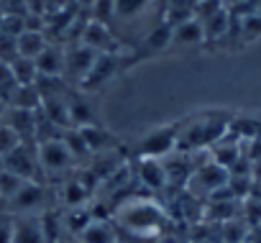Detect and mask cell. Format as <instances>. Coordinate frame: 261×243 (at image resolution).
Masks as SVG:
<instances>
[{"instance_id": "cell-1", "label": "cell", "mask_w": 261, "mask_h": 243, "mask_svg": "<svg viewBox=\"0 0 261 243\" xmlns=\"http://www.w3.org/2000/svg\"><path fill=\"white\" fill-rule=\"evenodd\" d=\"M120 225H125L128 230H134L139 235H149V233L162 230L164 212L151 200H136V202H128L120 210Z\"/></svg>"}, {"instance_id": "cell-2", "label": "cell", "mask_w": 261, "mask_h": 243, "mask_svg": "<svg viewBox=\"0 0 261 243\" xmlns=\"http://www.w3.org/2000/svg\"><path fill=\"white\" fill-rule=\"evenodd\" d=\"M179 123H172V126H162V128H154L149 131L141 144H139V159H167L177 144H179Z\"/></svg>"}, {"instance_id": "cell-3", "label": "cell", "mask_w": 261, "mask_h": 243, "mask_svg": "<svg viewBox=\"0 0 261 243\" xmlns=\"http://www.w3.org/2000/svg\"><path fill=\"white\" fill-rule=\"evenodd\" d=\"M3 164H6V172H11V174H16L26 182H36V177L41 172L36 144H21L16 151L3 156Z\"/></svg>"}, {"instance_id": "cell-4", "label": "cell", "mask_w": 261, "mask_h": 243, "mask_svg": "<svg viewBox=\"0 0 261 243\" xmlns=\"http://www.w3.org/2000/svg\"><path fill=\"white\" fill-rule=\"evenodd\" d=\"M39 149V164H41V172H49V174H57V172H67L74 159L67 149V144L62 139H54V141H46V144H36Z\"/></svg>"}, {"instance_id": "cell-5", "label": "cell", "mask_w": 261, "mask_h": 243, "mask_svg": "<svg viewBox=\"0 0 261 243\" xmlns=\"http://www.w3.org/2000/svg\"><path fill=\"white\" fill-rule=\"evenodd\" d=\"M6 126L11 131L18 133V139L23 144H34L36 141V126H39V110H23V107H8L6 115Z\"/></svg>"}, {"instance_id": "cell-6", "label": "cell", "mask_w": 261, "mask_h": 243, "mask_svg": "<svg viewBox=\"0 0 261 243\" xmlns=\"http://www.w3.org/2000/svg\"><path fill=\"white\" fill-rule=\"evenodd\" d=\"M97 57H100V54H95L92 49H87V46L77 44L72 51H67L64 77H67V79H72V82H77V85H82V82H85V77L90 74L92 64L97 62Z\"/></svg>"}, {"instance_id": "cell-7", "label": "cell", "mask_w": 261, "mask_h": 243, "mask_svg": "<svg viewBox=\"0 0 261 243\" xmlns=\"http://www.w3.org/2000/svg\"><path fill=\"white\" fill-rule=\"evenodd\" d=\"M82 46L92 49L95 54H115L118 51V41L113 36V31L105 26V23H97V21H90L82 31Z\"/></svg>"}, {"instance_id": "cell-8", "label": "cell", "mask_w": 261, "mask_h": 243, "mask_svg": "<svg viewBox=\"0 0 261 243\" xmlns=\"http://www.w3.org/2000/svg\"><path fill=\"white\" fill-rule=\"evenodd\" d=\"M39 77H62L64 79V64H67V51H62L59 46L49 44L36 59H34Z\"/></svg>"}, {"instance_id": "cell-9", "label": "cell", "mask_w": 261, "mask_h": 243, "mask_svg": "<svg viewBox=\"0 0 261 243\" xmlns=\"http://www.w3.org/2000/svg\"><path fill=\"white\" fill-rule=\"evenodd\" d=\"M115 69H118V57H115V54H100L97 62L92 64L90 74L85 77V82H82L80 87H82V90H97L102 82H108V79L115 74Z\"/></svg>"}, {"instance_id": "cell-10", "label": "cell", "mask_w": 261, "mask_h": 243, "mask_svg": "<svg viewBox=\"0 0 261 243\" xmlns=\"http://www.w3.org/2000/svg\"><path fill=\"white\" fill-rule=\"evenodd\" d=\"M13 243H46L39 215H23L13 220Z\"/></svg>"}, {"instance_id": "cell-11", "label": "cell", "mask_w": 261, "mask_h": 243, "mask_svg": "<svg viewBox=\"0 0 261 243\" xmlns=\"http://www.w3.org/2000/svg\"><path fill=\"white\" fill-rule=\"evenodd\" d=\"M195 182H200V187L205 192H218V190H223L230 182V177H228V169H223L220 164L210 161V164H205V167H200L195 172Z\"/></svg>"}, {"instance_id": "cell-12", "label": "cell", "mask_w": 261, "mask_h": 243, "mask_svg": "<svg viewBox=\"0 0 261 243\" xmlns=\"http://www.w3.org/2000/svg\"><path fill=\"white\" fill-rule=\"evenodd\" d=\"M44 202V190L39 182H26L23 190L11 200V210H21L23 215H31L39 205Z\"/></svg>"}, {"instance_id": "cell-13", "label": "cell", "mask_w": 261, "mask_h": 243, "mask_svg": "<svg viewBox=\"0 0 261 243\" xmlns=\"http://www.w3.org/2000/svg\"><path fill=\"white\" fill-rule=\"evenodd\" d=\"M139 179L151 190L167 187V172L162 159H139Z\"/></svg>"}, {"instance_id": "cell-14", "label": "cell", "mask_w": 261, "mask_h": 243, "mask_svg": "<svg viewBox=\"0 0 261 243\" xmlns=\"http://www.w3.org/2000/svg\"><path fill=\"white\" fill-rule=\"evenodd\" d=\"M172 41L174 44H187V46L200 44V41H205V26L197 18H187V21L172 26Z\"/></svg>"}, {"instance_id": "cell-15", "label": "cell", "mask_w": 261, "mask_h": 243, "mask_svg": "<svg viewBox=\"0 0 261 243\" xmlns=\"http://www.w3.org/2000/svg\"><path fill=\"white\" fill-rule=\"evenodd\" d=\"M16 46H18V57H23V59H36L46 46H49V41H46V36H44V31H23L18 39H16Z\"/></svg>"}, {"instance_id": "cell-16", "label": "cell", "mask_w": 261, "mask_h": 243, "mask_svg": "<svg viewBox=\"0 0 261 243\" xmlns=\"http://www.w3.org/2000/svg\"><path fill=\"white\" fill-rule=\"evenodd\" d=\"M80 243H115V228L108 220H92L82 230Z\"/></svg>"}, {"instance_id": "cell-17", "label": "cell", "mask_w": 261, "mask_h": 243, "mask_svg": "<svg viewBox=\"0 0 261 243\" xmlns=\"http://www.w3.org/2000/svg\"><path fill=\"white\" fill-rule=\"evenodd\" d=\"M11 72H13V79L18 82V87H26V85H36L39 82V69H36L34 59L16 57L11 62Z\"/></svg>"}, {"instance_id": "cell-18", "label": "cell", "mask_w": 261, "mask_h": 243, "mask_svg": "<svg viewBox=\"0 0 261 243\" xmlns=\"http://www.w3.org/2000/svg\"><path fill=\"white\" fill-rule=\"evenodd\" d=\"M8 107H23V110H39L41 107V92L36 85H26L18 87L8 102Z\"/></svg>"}, {"instance_id": "cell-19", "label": "cell", "mask_w": 261, "mask_h": 243, "mask_svg": "<svg viewBox=\"0 0 261 243\" xmlns=\"http://www.w3.org/2000/svg\"><path fill=\"white\" fill-rule=\"evenodd\" d=\"M149 6H151V0H115V18L130 21V18L141 16Z\"/></svg>"}, {"instance_id": "cell-20", "label": "cell", "mask_w": 261, "mask_h": 243, "mask_svg": "<svg viewBox=\"0 0 261 243\" xmlns=\"http://www.w3.org/2000/svg\"><path fill=\"white\" fill-rule=\"evenodd\" d=\"M90 223H92V212H90V210H82V207H74L72 212H67V215L62 218V225H64L67 230H72L74 235H82V230H85Z\"/></svg>"}, {"instance_id": "cell-21", "label": "cell", "mask_w": 261, "mask_h": 243, "mask_svg": "<svg viewBox=\"0 0 261 243\" xmlns=\"http://www.w3.org/2000/svg\"><path fill=\"white\" fill-rule=\"evenodd\" d=\"M23 184H26V179H21V177H16L11 172L0 174V197H3V202H11L23 190Z\"/></svg>"}, {"instance_id": "cell-22", "label": "cell", "mask_w": 261, "mask_h": 243, "mask_svg": "<svg viewBox=\"0 0 261 243\" xmlns=\"http://www.w3.org/2000/svg\"><path fill=\"white\" fill-rule=\"evenodd\" d=\"M16 90H18V82L13 79L11 64H6V62H0V100H3V102L8 105Z\"/></svg>"}, {"instance_id": "cell-23", "label": "cell", "mask_w": 261, "mask_h": 243, "mask_svg": "<svg viewBox=\"0 0 261 243\" xmlns=\"http://www.w3.org/2000/svg\"><path fill=\"white\" fill-rule=\"evenodd\" d=\"M115 18V0H92V21L110 23Z\"/></svg>"}, {"instance_id": "cell-24", "label": "cell", "mask_w": 261, "mask_h": 243, "mask_svg": "<svg viewBox=\"0 0 261 243\" xmlns=\"http://www.w3.org/2000/svg\"><path fill=\"white\" fill-rule=\"evenodd\" d=\"M172 44V26H159V29H154L149 36H146V46L149 49H154V51H159V49H167Z\"/></svg>"}, {"instance_id": "cell-25", "label": "cell", "mask_w": 261, "mask_h": 243, "mask_svg": "<svg viewBox=\"0 0 261 243\" xmlns=\"http://www.w3.org/2000/svg\"><path fill=\"white\" fill-rule=\"evenodd\" d=\"M23 141L18 139L16 131H11L6 123H0V156H8L11 151H16Z\"/></svg>"}, {"instance_id": "cell-26", "label": "cell", "mask_w": 261, "mask_h": 243, "mask_svg": "<svg viewBox=\"0 0 261 243\" xmlns=\"http://www.w3.org/2000/svg\"><path fill=\"white\" fill-rule=\"evenodd\" d=\"M85 197H87V190L82 187V182H69L64 187V202H69L72 207H82Z\"/></svg>"}, {"instance_id": "cell-27", "label": "cell", "mask_w": 261, "mask_h": 243, "mask_svg": "<svg viewBox=\"0 0 261 243\" xmlns=\"http://www.w3.org/2000/svg\"><path fill=\"white\" fill-rule=\"evenodd\" d=\"M13 220L16 218L0 212V243H13Z\"/></svg>"}, {"instance_id": "cell-28", "label": "cell", "mask_w": 261, "mask_h": 243, "mask_svg": "<svg viewBox=\"0 0 261 243\" xmlns=\"http://www.w3.org/2000/svg\"><path fill=\"white\" fill-rule=\"evenodd\" d=\"M258 34H261V16H256V13L246 16V18H243V36H246V39H253V36H258Z\"/></svg>"}, {"instance_id": "cell-29", "label": "cell", "mask_w": 261, "mask_h": 243, "mask_svg": "<svg viewBox=\"0 0 261 243\" xmlns=\"http://www.w3.org/2000/svg\"><path fill=\"white\" fill-rule=\"evenodd\" d=\"M253 13L261 16V0H253Z\"/></svg>"}, {"instance_id": "cell-30", "label": "cell", "mask_w": 261, "mask_h": 243, "mask_svg": "<svg viewBox=\"0 0 261 243\" xmlns=\"http://www.w3.org/2000/svg\"><path fill=\"white\" fill-rule=\"evenodd\" d=\"M3 16H6V3L0 0V18H3Z\"/></svg>"}, {"instance_id": "cell-31", "label": "cell", "mask_w": 261, "mask_h": 243, "mask_svg": "<svg viewBox=\"0 0 261 243\" xmlns=\"http://www.w3.org/2000/svg\"><path fill=\"white\" fill-rule=\"evenodd\" d=\"M6 172V164H3V156H0V174H3Z\"/></svg>"}, {"instance_id": "cell-32", "label": "cell", "mask_w": 261, "mask_h": 243, "mask_svg": "<svg viewBox=\"0 0 261 243\" xmlns=\"http://www.w3.org/2000/svg\"><path fill=\"white\" fill-rule=\"evenodd\" d=\"M0 34H3V18H0Z\"/></svg>"}, {"instance_id": "cell-33", "label": "cell", "mask_w": 261, "mask_h": 243, "mask_svg": "<svg viewBox=\"0 0 261 243\" xmlns=\"http://www.w3.org/2000/svg\"><path fill=\"white\" fill-rule=\"evenodd\" d=\"M0 207H3V197H0Z\"/></svg>"}]
</instances>
